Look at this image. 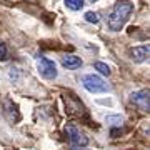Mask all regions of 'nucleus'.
I'll return each mask as SVG.
<instances>
[{"mask_svg": "<svg viewBox=\"0 0 150 150\" xmlns=\"http://www.w3.org/2000/svg\"><path fill=\"white\" fill-rule=\"evenodd\" d=\"M105 122L110 123L112 127H120L123 123V117L122 115H107L105 117Z\"/></svg>", "mask_w": 150, "mask_h": 150, "instance_id": "nucleus-11", "label": "nucleus"}, {"mask_svg": "<svg viewBox=\"0 0 150 150\" xmlns=\"http://www.w3.org/2000/svg\"><path fill=\"white\" fill-rule=\"evenodd\" d=\"M132 12H134V4L132 2H129V0H117L112 12H110V15H108V20H107L108 28L112 32L122 30Z\"/></svg>", "mask_w": 150, "mask_h": 150, "instance_id": "nucleus-1", "label": "nucleus"}, {"mask_svg": "<svg viewBox=\"0 0 150 150\" xmlns=\"http://www.w3.org/2000/svg\"><path fill=\"white\" fill-rule=\"evenodd\" d=\"M62 65L69 70H75L82 67V59L77 55H65V57H62Z\"/></svg>", "mask_w": 150, "mask_h": 150, "instance_id": "nucleus-9", "label": "nucleus"}, {"mask_svg": "<svg viewBox=\"0 0 150 150\" xmlns=\"http://www.w3.org/2000/svg\"><path fill=\"white\" fill-rule=\"evenodd\" d=\"M82 85L87 92L90 93H102V92H110V87L105 83L102 77H98L95 74H88L82 77Z\"/></svg>", "mask_w": 150, "mask_h": 150, "instance_id": "nucleus-2", "label": "nucleus"}, {"mask_svg": "<svg viewBox=\"0 0 150 150\" xmlns=\"http://www.w3.org/2000/svg\"><path fill=\"white\" fill-rule=\"evenodd\" d=\"M85 20L88 22V23H98V22H100V15H98L97 12H87Z\"/></svg>", "mask_w": 150, "mask_h": 150, "instance_id": "nucleus-13", "label": "nucleus"}, {"mask_svg": "<svg viewBox=\"0 0 150 150\" xmlns=\"http://www.w3.org/2000/svg\"><path fill=\"white\" fill-rule=\"evenodd\" d=\"M35 64H37V70L38 74L42 75L43 79L47 80H54L57 79V65L55 62H52L50 59H45V57H37L35 59Z\"/></svg>", "mask_w": 150, "mask_h": 150, "instance_id": "nucleus-3", "label": "nucleus"}, {"mask_svg": "<svg viewBox=\"0 0 150 150\" xmlns=\"http://www.w3.org/2000/svg\"><path fill=\"white\" fill-rule=\"evenodd\" d=\"M4 113H5V117L8 118V122H12V123H17L20 120V112H18L17 103H13L12 100H8V98L4 100Z\"/></svg>", "mask_w": 150, "mask_h": 150, "instance_id": "nucleus-7", "label": "nucleus"}, {"mask_svg": "<svg viewBox=\"0 0 150 150\" xmlns=\"http://www.w3.org/2000/svg\"><path fill=\"white\" fill-rule=\"evenodd\" d=\"M65 5H67V8H70V10H82L83 8V5H85V2L83 0H64Z\"/></svg>", "mask_w": 150, "mask_h": 150, "instance_id": "nucleus-10", "label": "nucleus"}, {"mask_svg": "<svg viewBox=\"0 0 150 150\" xmlns=\"http://www.w3.org/2000/svg\"><path fill=\"white\" fill-rule=\"evenodd\" d=\"M65 132H67V137H69V140L72 142L74 147H85V145L88 144V139H87L75 125H72V123H69V125L65 127Z\"/></svg>", "mask_w": 150, "mask_h": 150, "instance_id": "nucleus-5", "label": "nucleus"}, {"mask_svg": "<svg viewBox=\"0 0 150 150\" xmlns=\"http://www.w3.org/2000/svg\"><path fill=\"white\" fill-rule=\"evenodd\" d=\"M7 57H8V48L4 42H0V60L4 62V60H7Z\"/></svg>", "mask_w": 150, "mask_h": 150, "instance_id": "nucleus-14", "label": "nucleus"}, {"mask_svg": "<svg viewBox=\"0 0 150 150\" xmlns=\"http://www.w3.org/2000/svg\"><path fill=\"white\" fill-rule=\"evenodd\" d=\"M90 2H95V0H90Z\"/></svg>", "mask_w": 150, "mask_h": 150, "instance_id": "nucleus-15", "label": "nucleus"}, {"mask_svg": "<svg viewBox=\"0 0 150 150\" xmlns=\"http://www.w3.org/2000/svg\"><path fill=\"white\" fill-rule=\"evenodd\" d=\"M149 95H150L149 88H142V90L134 92V93L130 95V100H132V103L139 108L140 112H149V108H150V105H149Z\"/></svg>", "mask_w": 150, "mask_h": 150, "instance_id": "nucleus-4", "label": "nucleus"}, {"mask_svg": "<svg viewBox=\"0 0 150 150\" xmlns=\"http://www.w3.org/2000/svg\"><path fill=\"white\" fill-rule=\"evenodd\" d=\"M130 59L137 62V64H142L149 59V45H139V47H134L130 50Z\"/></svg>", "mask_w": 150, "mask_h": 150, "instance_id": "nucleus-8", "label": "nucleus"}, {"mask_svg": "<svg viewBox=\"0 0 150 150\" xmlns=\"http://www.w3.org/2000/svg\"><path fill=\"white\" fill-rule=\"evenodd\" d=\"M95 70H98L102 75H107V77L110 75V67H108L107 64H103V62H97V64H95Z\"/></svg>", "mask_w": 150, "mask_h": 150, "instance_id": "nucleus-12", "label": "nucleus"}, {"mask_svg": "<svg viewBox=\"0 0 150 150\" xmlns=\"http://www.w3.org/2000/svg\"><path fill=\"white\" fill-rule=\"evenodd\" d=\"M64 100H65V107H67V113L69 115H83L85 113L83 103L75 95H64Z\"/></svg>", "mask_w": 150, "mask_h": 150, "instance_id": "nucleus-6", "label": "nucleus"}]
</instances>
